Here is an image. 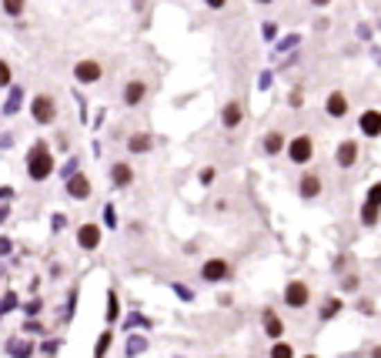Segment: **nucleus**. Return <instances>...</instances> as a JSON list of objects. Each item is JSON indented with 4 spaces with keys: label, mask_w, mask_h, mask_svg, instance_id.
I'll return each instance as SVG.
<instances>
[{
    "label": "nucleus",
    "mask_w": 381,
    "mask_h": 358,
    "mask_svg": "<svg viewBox=\"0 0 381 358\" xmlns=\"http://www.w3.org/2000/svg\"><path fill=\"white\" fill-rule=\"evenodd\" d=\"M24 168H27V178L30 181H47L51 174H54V168H57V161H54V151H51V144L44 141V137H37L30 148H27V157H24Z\"/></svg>",
    "instance_id": "nucleus-1"
},
{
    "label": "nucleus",
    "mask_w": 381,
    "mask_h": 358,
    "mask_svg": "<svg viewBox=\"0 0 381 358\" xmlns=\"http://www.w3.org/2000/svg\"><path fill=\"white\" fill-rule=\"evenodd\" d=\"M285 151L291 157V164L305 168V164H311V157H314V137L311 134H294V137H287Z\"/></svg>",
    "instance_id": "nucleus-2"
},
{
    "label": "nucleus",
    "mask_w": 381,
    "mask_h": 358,
    "mask_svg": "<svg viewBox=\"0 0 381 358\" xmlns=\"http://www.w3.org/2000/svg\"><path fill=\"white\" fill-rule=\"evenodd\" d=\"M30 117H34V124H40V128L54 124V121H57V101L51 94L30 97Z\"/></svg>",
    "instance_id": "nucleus-3"
},
{
    "label": "nucleus",
    "mask_w": 381,
    "mask_h": 358,
    "mask_svg": "<svg viewBox=\"0 0 381 358\" xmlns=\"http://www.w3.org/2000/svg\"><path fill=\"white\" fill-rule=\"evenodd\" d=\"M281 302H285L287 308H294V312H301V308H308V302H311V288H308L301 278H291V282L285 284Z\"/></svg>",
    "instance_id": "nucleus-4"
},
{
    "label": "nucleus",
    "mask_w": 381,
    "mask_h": 358,
    "mask_svg": "<svg viewBox=\"0 0 381 358\" xmlns=\"http://www.w3.org/2000/svg\"><path fill=\"white\" fill-rule=\"evenodd\" d=\"M100 77H104V67H100V60H94V57H84V60H77L74 64V80L77 84H84V87L97 84Z\"/></svg>",
    "instance_id": "nucleus-5"
},
{
    "label": "nucleus",
    "mask_w": 381,
    "mask_h": 358,
    "mask_svg": "<svg viewBox=\"0 0 381 358\" xmlns=\"http://www.w3.org/2000/svg\"><path fill=\"white\" fill-rule=\"evenodd\" d=\"M100 238H104V228L97 225V221H84V225L77 228V248H80V251L100 248Z\"/></svg>",
    "instance_id": "nucleus-6"
},
{
    "label": "nucleus",
    "mask_w": 381,
    "mask_h": 358,
    "mask_svg": "<svg viewBox=\"0 0 381 358\" xmlns=\"http://www.w3.org/2000/svg\"><path fill=\"white\" fill-rule=\"evenodd\" d=\"M381 214V181H375L368 194H364V205H362V221L364 225H375Z\"/></svg>",
    "instance_id": "nucleus-7"
},
{
    "label": "nucleus",
    "mask_w": 381,
    "mask_h": 358,
    "mask_svg": "<svg viewBox=\"0 0 381 358\" xmlns=\"http://www.w3.org/2000/svg\"><path fill=\"white\" fill-rule=\"evenodd\" d=\"M358 154H362L358 141H355V137H344L342 144H338V151H335V164H338L342 171H351L355 164H358Z\"/></svg>",
    "instance_id": "nucleus-8"
},
{
    "label": "nucleus",
    "mask_w": 381,
    "mask_h": 358,
    "mask_svg": "<svg viewBox=\"0 0 381 358\" xmlns=\"http://www.w3.org/2000/svg\"><path fill=\"white\" fill-rule=\"evenodd\" d=\"M201 278L208 284H218V282H228L231 278V264L224 258H208V262L201 264Z\"/></svg>",
    "instance_id": "nucleus-9"
},
{
    "label": "nucleus",
    "mask_w": 381,
    "mask_h": 358,
    "mask_svg": "<svg viewBox=\"0 0 381 358\" xmlns=\"http://www.w3.org/2000/svg\"><path fill=\"white\" fill-rule=\"evenodd\" d=\"M144 97H148V84H144L141 77L127 80V84H124V91H121L124 108H141V104H144Z\"/></svg>",
    "instance_id": "nucleus-10"
},
{
    "label": "nucleus",
    "mask_w": 381,
    "mask_h": 358,
    "mask_svg": "<svg viewBox=\"0 0 381 358\" xmlns=\"http://www.w3.org/2000/svg\"><path fill=\"white\" fill-rule=\"evenodd\" d=\"M358 134L362 137H381V111L378 108H368L358 114Z\"/></svg>",
    "instance_id": "nucleus-11"
},
{
    "label": "nucleus",
    "mask_w": 381,
    "mask_h": 358,
    "mask_svg": "<svg viewBox=\"0 0 381 358\" xmlns=\"http://www.w3.org/2000/svg\"><path fill=\"white\" fill-rule=\"evenodd\" d=\"M64 188H67V198H74V201H87V198H91V178H87L84 171H77L74 178L64 181Z\"/></svg>",
    "instance_id": "nucleus-12"
},
{
    "label": "nucleus",
    "mask_w": 381,
    "mask_h": 358,
    "mask_svg": "<svg viewBox=\"0 0 381 358\" xmlns=\"http://www.w3.org/2000/svg\"><path fill=\"white\" fill-rule=\"evenodd\" d=\"M321 188H324V181L318 171H301V178H298V194H301V198L311 201V198L321 194Z\"/></svg>",
    "instance_id": "nucleus-13"
},
{
    "label": "nucleus",
    "mask_w": 381,
    "mask_h": 358,
    "mask_svg": "<svg viewBox=\"0 0 381 358\" xmlns=\"http://www.w3.org/2000/svg\"><path fill=\"white\" fill-rule=\"evenodd\" d=\"M324 114H328L331 121L348 117V94H344V91H331V94L324 97Z\"/></svg>",
    "instance_id": "nucleus-14"
},
{
    "label": "nucleus",
    "mask_w": 381,
    "mask_h": 358,
    "mask_svg": "<svg viewBox=\"0 0 381 358\" xmlns=\"http://www.w3.org/2000/svg\"><path fill=\"white\" fill-rule=\"evenodd\" d=\"M241 121H245V104H241V101H228V104L221 108V128H224V131H234V128H241Z\"/></svg>",
    "instance_id": "nucleus-15"
},
{
    "label": "nucleus",
    "mask_w": 381,
    "mask_h": 358,
    "mask_svg": "<svg viewBox=\"0 0 381 358\" xmlns=\"http://www.w3.org/2000/svg\"><path fill=\"white\" fill-rule=\"evenodd\" d=\"M24 97H27V87H24V84H10V87H7V101H3L0 114H3V117H14V114L24 108Z\"/></svg>",
    "instance_id": "nucleus-16"
},
{
    "label": "nucleus",
    "mask_w": 381,
    "mask_h": 358,
    "mask_svg": "<svg viewBox=\"0 0 381 358\" xmlns=\"http://www.w3.org/2000/svg\"><path fill=\"white\" fill-rule=\"evenodd\" d=\"M111 185L114 188H131L134 185V168L127 161H114L111 164Z\"/></svg>",
    "instance_id": "nucleus-17"
},
{
    "label": "nucleus",
    "mask_w": 381,
    "mask_h": 358,
    "mask_svg": "<svg viewBox=\"0 0 381 358\" xmlns=\"http://www.w3.org/2000/svg\"><path fill=\"white\" fill-rule=\"evenodd\" d=\"M261 321H265V335L271 341H278L281 335H285V321L278 318V312H274V308H265V312H261Z\"/></svg>",
    "instance_id": "nucleus-18"
},
{
    "label": "nucleus",
    "mask_w": 381,
    "mask_h": 358,
    "mask_svg": "<svg viewBox=\"0 0 381 358\" xmlns=\"http://www.w3.org/2000/svg\"><path fill=\"white\" fill-rule=\"evenodd\" d=\"M285 148H287V137L281 131H267L265 137H261V151H265L267 157H278Z\"/></svg>",
    "instance_id": "nucleus-19"
},
{
    "label": "nucleus",
    "mask_w": 381,
    "mask_h": 358,
    "mask_svg": "<svg viewBox=\"0 0 381 358\" xmlns=\"http://www.w3.org/2000/svg\"><path fill=\"white\" fill-rule=\"evenodd\" d=\"M3 352L10 358H30L34 355V341H27V339H7V345H3Z\"/></svg>",
    "instance_id": "nucleus-20"
},
{
    "label": "nucleus",
    "mask_w": 381,
    "mask_h": 358,
    "mask_svg": "<svg viewBox=\"0 0 381 358\" xmlns=\"http://www.w3.org/2000/svg\"><path fill=\"white\" fill-rule=\"evenodd\" d=\"M151 148H154V137L148 131H137V134L127 137V151H131V154H148Z\"/></svg>",
    "instance_id": "nucleus-21"
},
{
    "label": "nucleus",
    "mask_w": 381,
    "mask_h": 358,
    "mask_svg": "<svg viewBox=\"0 0 381 358\" xmlns=\"http://www.w3.org/2000/svg\"><path fill=\"white\" fill-rule=\"evenodd\" d=\"M342 308H344V302H342V298H328V302L321 305V312H318V318H321V321L338 318V315H342Z\"/></svg>",
    "instance_id": "nucleus-22"
},
{
    "label": "nucleus",
    "mask_w": 381,
    "mask_h": 358,
    "mask_svg": "<svg viewBox=\"0 0 381 358\" xmlns=\"http://www.w3.org/2000/svg\"><path fill=\"white\" fill-rule=\"evenodd\" d=\"M124 352H127V358H137L148 352V339L144 335H127V345H124Z\"/></svg>",
    "instance_id": "nucleus-23"
},
{
    "label": "nucleus",
    "mask_w": 381,
    "mask_h": 358,
    "mask_svg": "<svg viewBox=\"0 0 381 358\" xmlns=\"http://www.w3.org/2000/svg\"><path fill=\"white\" fill-rule=\"evenodd\" d=\"M0 7H3V14H7V17L20 20V17H24V10H27V0H0Z\"/></svg>",
    "instance_id": "nucleus-24"
},
{
    "label": "nucleus",
    "mask_w": 381,
    "mask_h": 358,
    "mask_svg": "<svg viewBox=\"0 0 381 358\" xmlns=\"http://www.w3.org/2000/svg\"><path fill=\"white\" fill-rule=\"evenodd\" d=\"M111 341H114V332H111V328H104V332H100V339H97V345H94V358L107 355V352H111Z\"/></svg>",
    "instance_id": "nucleus-25"
},
{
    "label": "nucleus",
    "mask_w": 381,
    "mask_h": 358,
    "mask_svg": "<svg viewBox=\"0 0 381 358\" xmlns=\"http://www.w3.org/2000/svg\"><path fill=\"white\" fill-rule=\"evenodd\" d=\"M154 321L148 318V315H141V312H131V315H127V318H124V328H127V332H134V328H151Z\"/></svg>",
    "instance_id": "nucleus-26"
},
{
    "label": "nucleus",
    "mask_w": 381,
    "mask_h": 358,
    "mask_svg": "<svg viewBox=\"0 0 381 358\" xmlns=\"http://www.w3.org/2000/svg\"><path fill=\"white\" fill-rule=\"evenodd\" d=\"M17 305H20L17 291H3V298H0V318H3V315H10Z\"/></svg>",
    "instance_id": "nucleus-27"
},
{
    "label": "nucleus",
    "mask_w": 381,
    "mask_h": 358,
    "mask_svg": "<svg viewBox=\"0 0 381 358\" xmlns=\"http://www.w3.org/2000/svg\"><path fill=\"white\" fill-rule=\"evenodd\" d=\"M267 358H294V348H291V345H287V341H274V345H271V352H267Z\"/></svg>",
    "instance_id": "nucleus-28"
},
{
    "label": "nucleus",
    "mask_w": 381,
    "mask_h": 358,
    "mask_svg": "<svg viewBox=\"0 0 381 358\" xmlns=\"http://www.w3.org/2000/svg\"><path fill=\"white\" fill-rule=\"evenodd\" d=\"M117 315H121V302H117V291L111 288V291H107V325H114Z\"/></svg>",
    "instance_id": "nucleus-29"
},
{
    "label": "nucleus",
    "mask_w": 381,
    "mask_h": 358,
    "mask_svg": "<svg viewBox=\"0 0 381 358\" xmlns=\"http://www.w3.org/2000/svg\"><path fill=\"white\" fill-rule=\"evenodd\" d=\"M14 84V71H10V60H3L0 57V91H7Z\"/></svg>",
    "instance_id": "nucleus-30"
},
{
    "label": "nucleus",
    "mask_w": 381,
    "mask_h": 358,
    "mask_svg": "<svg viewBox=\"0 0 381 358\" xmlns=\"http://www.w3.org/2000/svg\"><path fill=\"white\" fill-rule=\"evenodd\" d=\"M171 291L181 298V302H194V291H190L188 284H181V282H171Z\"/></svg>",
    "instance_id": "nucleus-31"
},
{
    "label": "nucleus",
    "mask_w": 381,
    "mask_h": 358,
    "mask_svg": "<svg viewBox=\"0 0 381 358\" xmlns=\"http://www.w3.org/2000/svg\"><path fill=\"white\" fill-rule=\"evenodd\" d=\"M77 171H80V161H77V157H67V164H64V168H60V178H64V181H67V178H74Z\"/></svg>",
    "instance_id": "nucleus-32"
},
{
    "label": "nucleus",
    "mask_w": 381,
    "mask_h": 358,
    "mask_svg": "<svg viewBox=\"0 0 381 358\" xmlns=\"http://www.w3.org/2000/svg\"><path fill=\"white\" fill-rule=\"evenodd\" d=\"M74 308H77V288H71V291H67V305H64V321H71Z\"/></svg>",
    "instance_id": "nucleus-33"
},
{
    "label": "nucleus",
    "mask_w": 381,
    "mask_h": 358,
    "mask_svg": "<svg viewBox=\"0 0 381 358\" xmlns=\"http://www.w3.org/2000/svg\"><path fill=\"white\" fill-rule=\"evenodd\" d=\"M298 40H301V34H287L285 40H278V54H285V51H291V47H298Z\"/></svg>",
    "instance_id": "nucleus-34"
},
{
    "label": "nucleus",
    "mask_w": 381,
    "mask_h": 358,
    "mask_svg": "<svg viewBox=\"0 0 381 358\" xmlns=\"http://www.w3.org/2000/svg\"><path fill=\"white\" fill-rule=\"evenodd\" d=\"M40 312H44V302H40V298H30V302L24 305V315H30V318H37Z\"/></svg>",
    "instance_id": "nucleus-35"
},
{
    "label": "nucleus",
    "mask_w": 381,
    "mask_h": 358,
    "mask_svg": "<svg viewBox=\"0 0 381 358\" xmlns=\"http://www.w3.org/2000/svg\"><path fill=\"white\" fill-rule=\"evenodd\" d=\"M24 332H27V335H44L47 328H44L37 318H27V321H24Z\"/></svg>",
    "instance_id": "nucleus-36"
},
{
    "label": "nucleus",
    "mask_w": 381,
    "mask_h": 358,
    "mask_svg": "<svg viewBox=\"0 0 381 358\" xmlns=\"http://www.w3.org/2000/svg\"><path fill=\"white\" fill-rule=\"evenodd\" d=\"M104 228H117V207L104 205Z\"/></svg>",
    "instance_id": "nucleus-37"
},
{
    "label": "nucleus",
    "mask_w": 381,
    "mask_h": 358,
    "mask_svg": "<svg viewBox=\"0 0 381 358\" xmlns=\"http://www.w3.org/2000/svg\"><path fill=\"white\" fill-rule=\"evenodd\" d=\"M261 37H265V40H278V24L265 20V24H261Z\"/></svg>",
    "instance_id": "nucleus-38"
},
{
    "label": "nucleus",
    "mask_w": 381,
    "mask_h": 358,
    "mask_svg": "<svg viewBox=\"0 0 381 358\" xmlns=\"http://www.w3.org/2000/svg\"><path fill=\"white\" fill-rule=\"evenodd\" d=\"M287 104H291V108H301V104H305V91H301V87H294V91L287 94Z\"/></svg>",
    "instance_id": "nucleus-39"
},
{
    "label": "nucleus",
    "mask_w": 381,
    "mask_h": 358,
    "mask_svg": "<svg viewBox=\"0 0 381 358\" xmlns=\"http://www.w3.org/2000/svg\"><path fill=\"white\" fill-rule=\"evenodd\" d=\"M57 348H60V341H57V339H47L44 345H40V352H44V355H54Z\"/></svg>",
    "instance_id": "nucleus-40"
},
{
    "label": "nucleus",
    "mask_w": 381,
    "mask_h": 358,
    "mask_svg": "<svg viewBox=\"0 0 381 358\" xmlns=\"http://www.w3.org/2000/svg\"><path fill=\"white\" fill-rule=\"evenodd\" d=\"M10 251H14V241L10 238H0V258H7Z\"/></svg>",
    "instance_id": "nucleus-41"
},
{
    "label": "nucleus",
    "mask_w": 381,
    "mask_h": 358,
    "mask_svg": "<svg viewBox=\"0 0 381 358\" xmlns=\"http://www.w3.org/2000/svg\"><path fill=\"white\" fill-rule=\"evenodd\" d=\"M204 7H208V10H224L228 0H204Z\"/></svg>",
    "instance_id": "nucleus-42"
},
{
    "label": "nucleus",
    "mask_w": 381,
    "mask_h": 358,
    "mask_svg": "<svg viewBox=\"0 0 381 358\" xmlns=\"http://www.w3.org/2000/svg\"><path fill=\"white\" fill-rule=\"evenodd\" d=\"M7 148H14V134H0V151H7Z\"/></svg>",
    "instance_id": "nucleus-43"
},
{
    "label": "nucleus",
    "mask_w": 381,
    "mask_h": 358,
    "mask_svg": "<svg viewBox=\"0 0 381 358\" xmlns=\"http://www.w3.org/2000/svg\"><path fill=\"white\" fill-rule=\"evenodd\" d=\"M67 228V214H54V231H64Z\"/></svg>",
    "instance_id": "nucleus-44"
},
{
    "label": "nucleus",
    "mask_w": 381,
    "mask_h": 358,
    "mask_svg": "<svg viewBox=\"0 0 381 358\" xmlns=\"http://www.w3.org/2000/svg\"><path fill=\"white\" fill-rule=\"evenodd\" d=\"M10 198H14V188H10V185H3V188H0V205H3V201H10Z\"/></svg>",
    "instance_id": "nucleus-45"
},
{
    "label": "nucleus",
    "mask_w": 381,
    "mask_h": 358,
    "mask_svg": "<svg viewBox=\"0 0 381 358\" xmlns=\"http://www.w3.org/2000/svg\"><path fill=\"white\" fill-rule=\"evenodd\" d=\"M214 181V168H204L201 171V185H211Z\"/></svg>",
    "instance_id": "nucleus-46"
},
{
    "label": "nucleus",
    "mask_w": 381,
    "mask_h": 358,
    "mask_svg": "<svg viewBox=\"0 0 381 358\" xmlns=\"http://www.w3.org/2000/svg\"><path fill=\"white\" fill-rule=\"evenodd\" d=\"M358 37H362V40H371V27H368V24H362V27H358Z\"/></svg>",
    "instance_id": "nucleus-47"
},
{
    "label": "nucleus",
    "mask_w": 381,
    "mask_h": 358,
    "mask_svg": "<svg viewBox=\"0 0 381 358\" xmlns=\"http://www.w3.org/2000/svg\"><path fill=\"white\" fill-rule=\"evenodd\" d=\"M258 84H261V91H267V87H271V71H265V74H261V80H258Z\"/></svg>",
    "instance_id": "nucleus-48"
},
{
    "label": "nucleus",
    "mask_w": 381,
    "mask_h": 358,
    "mask_svg": "<svg viewBox=\"0 0 381 358\" xmlns=\"http://www.w3.org/2000/svg\"><path fill=\"white\" fill-rule=\"evenodd\" d=\"M3 221H7V201L0 205V225H3Z\"/></svg>",
    "instance_id": "nucleus-49"
},
{
    "label": "nucleus",
    "mask_w": 381,
    "mask_h": 358,
    "mask_svg": "<svg viewBox=\"0 0 381 358\" xmlns=\"http://www.w3.org/2000/svg\"><path fill=\"white\" fill-rule=\"evenodd\" d=\"M331 0H311V7H328Z\"/></svg>",
    "instance_id": "nucleus-50"
},
{
    "label": "nucleus",
    "mask_w": 381,
    "mask_h": 358,
    "mask_svg": "<svg viewBox=\"0 0 381 358\" xmlns=\"http://www.w3.org/2000/svg\"><path fill=\"white\" fill-rule=\"evenodd\" d=\"M371 358H381V345H378V348H375V352H371Z\"/></svg>",
    "instance_id": "nucleus-51"
},
{
    "label": "nucleus",
    "mask_w": 381,
    "mask_h": 358,
    "mask_svg": "<svg viewBox=\"0 0 381 358\" xmlns=\"http://www.w3.org/2000/svg\"><path fill=\"white\" fill-rule=\"evenodd\" d=\"M254 3H261V7H267V3H274V0H254Z\"/></svg>",
    "instance_id": "nucleus-52"
},
{
    "label": "nucleus",
    "mask_w": 381,
    "mask_h": 358,
    "mask_svg": "<svg viewBox=\"0 0 381 358\" xmlns=\"http://www.w3.org/2000/svg\"><path fill=\"white\" fill-rule=\"evenodd\" d=\"M305 358H318V355H305Z\"/></svg>",
    "instance_id": "nucleus-53"
},
{
    "label": "nucleus",
    "mask_w": 381,
    "mask_h": 358,
    "mask_svg": "<svg viewBox=\"0 0 381 358\" xmlns=\"http://www.w3.org/2000/svg\"><path fill=\"white\" fill-rule=\"evenodd\" d=\"M174 358H184V355H174Z\"/></svg>",
    "instance_id": "nucleus-54"
}]
</instances>
